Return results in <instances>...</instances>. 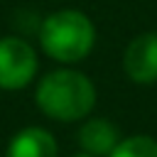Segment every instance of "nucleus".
<instances>
[{
	"label": "nucleus",
	"mask_w": 157,
	"mask_h": 157,
	"mask_svg": "<svg viewBox=\"0 0 157 157\" xmlns=\"http://www.w3.org/2000/svg\"><path fill=\"white\" fill-rule=\"evenodd\" d=\"M96 103L93 83L78 71H54L47 74L37 88V105L54 120H78L91 113Z\"/></svg>",
	"instance_id": "nucleus-1"
},
{
	"label": "nucleus",
	"mask_w": 157,
	"mask_h": 157,
	"mask_svg": "<svg viewBox=\"0 0 157 157\" xmlns=\"http://www.w3.org/2000/svg\"><path fill=\"white\" fill-rule=\"evenodd\" d=\"M39 39H42L44 52L52 59L64 61V64H74L93 49L96 29L83 12L61 10V12L49 15L42 22Z\"/></svg>",
	"instance_id": "nucleus-2"
},
{
	"label": "nucleus",
	"mask_w": 157,
	"mask_h": 157,
	"mask_svg": "<svg viewBox=\"0 0 157 157\" xmlns=\"http://www.w3.org/2000/svg\"><path fill=\"white\" fill-rule=\"evenodd\" d=\"M34 49L17 37L0 39V88H22L34 78Z\"/></svg>",
	"instance_id": "nucleus-3"
},
{
	"label": "nucleus",
	"mask_w": 157,
	"mask_h": 157,
	"mask_svg": "<svg viewBox=\"0 0 157 157\" xmlns=\"http://www.w3.org/2000/svg\"><path fill=\"white\" fill-rule=\"evenodd\" d=\"M125 71L137 83L157 81V34L147 32L135 37L125 49Z\"/></svg>",
	"instance_id": "nucleus-4"
},
{
	"label": "nucleus",
	"mask_w": 157,
	"mask_h": 157,
	"mask_svg": "<svg viewBox=\"0 0 157 157\" xmlns=\"http://www.w3.org/2000/svg\"><path fill=\"white\" fill-rule=\"evenodd\" d=\"M7 157H56V140L42 128H25L12 137Z\"/></svg>",
	"instance_id": "nucleus-5"
},
{
	"label": "nucleus",
	"mask_w": 157,
	"mask_h": 157,
	"mask_svg": "<svg viewBox=\"0 0 157 157\" xmlns=\"http://www.w3.org/2000/svg\"><path fill=\"white\" fill-rule=\"evenodd\" d=\"M78 142L86 150V155H91V157H96V155H110L113 147L118 145V130L108 120L93 118V120H88L81 128Z\"/></svg>",
	"instance_id": "nucleus-6"
},
{
	"label": "nucleus",
	"mask_w": 157,
	"mask_h": 157,
	"mask_svg": "<svg viewBox=\"0 0 157 157\" xmlns=\"http://www.w3.org/2000/svg\"><path fill=\"white\" fill-rule=\"evenodd\" d=\"M108 157H157V140L147 135H135L120 140Z\"/></svg>",
	"instance_id": "nucleus-7"
},
{
	"label": "nucleus",
	"mask_w": 157,
	"mask_h": 157,
	"mask_svg": "<svg viewBox=\"0 0 157 157\" xmlns=\"http://www.w3.org/2000/svg\"><path fill=\"white\" fill-rule=\"evenodd\" d=\"M76 157H91V155H76Z\"/></svg>",
	"instance_id": "nucleus-8"
}]
</instances>
